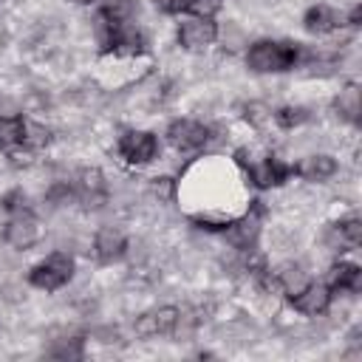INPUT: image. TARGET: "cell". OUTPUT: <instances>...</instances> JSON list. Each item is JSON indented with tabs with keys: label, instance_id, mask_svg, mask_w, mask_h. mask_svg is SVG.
I'll return each instance as SVG.
<instances>
[{
	"label": "cell",
	"instance_id": "cell-19",
	"mask_svg": "<svg viewBox=\"0 0 362 362\" xmlns=\"http://www.w3.org/2000/svg\"><path fill=\"white\" fill-rule=\"evenodd\" d=\"M221 6H223V0H192V3H189V11H192L195 17H212Z\"/></svg>",
	"mask_w": 362,
	"mask_h": 362
},
{
	"label": "cell",
	"instance_id": "cell-20",
	"mask_svg": "<svg viewBox=\"0 0 362 362\" xmlns=\"http://www.w3.org/2000/svg\"><path fill=\"white\" fill-rule=\"evenodd\" d=\"M28 206V198L23 195V189H11L6 198H3V209L11 215V212H20V209H25Z\"/></svg>",
	"mask_w": 362,
	"mask_h": 362
},
{
	"label": "cell",
	"instance_id": "cell-18",
	"mask_svg": "<svg viewBox=\"0 0 362 362\" xmlns=\"http://www.w3.org/2000/svg\"><path fill=\"white\" fill-rule=\"evenodd\" d=\"M274 122L283 130H291V127H300L303 122H308V110L300 107V105H286V107H277L274 110Z\"/></svg>",
	"mask_w": 362,
	"mask_h": 362
},
{
	"label": "cell",
	"instance_id": "cell-21",
	"mask_svg": "<svg viewBox=\"0 0 362 362\" xmlns=\"http://www.w3.org/2000/svg\"><path fill=\"white\" fill-rule=\"evenodd\" d=\"M189 3L192 0H153V6L164 14H181V11H189Z\"/></svg>",
	"mask_w": 362,
	"mask_h": 362
},
{
	"label": "cell",
	"instance_id": "cell-5",
	"mask_svg": "<svg viewBox=\"0 0 362 362\" xmlns=\"http://www.w3.org/2000/svg\"><path fill=\"white\" fill-rule=\"evenodd\" d=\"M3 238L14 249H31L40 240V221L34 218V212L28 206L20 209V212H11V218L6 221Z\"/></svg>",
	"mask_w": 362,
	"mask_h": 362
},
{
	"label": "cell",
	"instance_id": "cell-9",
	"mask_svg": "<svg viewBox=\"0 0 362 362\" xmlns=\"http://www.w3.org/2000/svg\"><path fill=\"white\" fill-rule=\"evenodd\" d=\"M178 320H181V311L173 305H164V308H156L150 314H141L136 320V334L139 337H170L175 331Z\"/></svg>",
	"mask_w": 362,
	"mask_h": 362
},
{
	"label": "cell",
	"instance_id": "cell-6",
	"mask_svg": "<svg viewBox=\"0 0 362 362\" xmlns=\"http://www.w3.org/2000/svg\"><path fill=\"white\" fill-rule=\"evenodd\" d=\"M116 150H119V156H122L127 164H147V161L156 158L158 141H156V136H153L150 130H127V133L119 139Z\"/></svg>",
	"mask_w": 362,
	"mask_h": 362
},
{
	"label": "cell",
	"instance_id": "cell-22",
	"mask_svg": "<svg viewBox=\"0 0 362 362\" xmlns=\"http://www.w3.org/2000/svg\"><path fill=\"white\" fill-rule=\"evenodd\" d=\"M359 17H362V6H354V11H351L348 23H351V25H359Z\"/></svg>",
	"mask_w": 362,
	"mask_h": 362
},
{
	"label": "cell",
	"instance_id": "cell-13",
	"mask_svg": "<svg viewBox=\"0 0 362 362\" xmlns=\"http://www.w3.org/2000/svg\"><path fill=\"white\" fill-rule=\"evenodd\" d=\"M93 249H96V257L102 263H113V260H122L124 257V249H127V238L113 229V226H105L96 232V240H93Z\"/></svg>",
	"mask_w": 362,
	"mask_h": 362
},
{
	"label": "cell",
	"instance_id": "cell-1",
	"mask_svg": "<svg viewBox=\"0 0 362 362\" xmlns=\"http://www.w3.org/2000/svg\"><path fill=\"white\" fill-rule=\"evenodd\" d=\"M300 62V45L283 40H257L246 51V65L255 74H283Z\"/></svg>",
	"mask_w": 362,
	"mask_h": 362
},
{
	"label": "cell",
	"instance_id": "cell-16",
	"mask_svg": "<svg viewBox=\"0 0 362 362\" xmlns=\"http://www.w3.org/2000/svg\"><path fill=\"white\" fill-rule=\"evenodd\" d=\"M359 286H362V269L356 263L339 260L331 269V280H328L331 291H359Z\"/></svg>",
	"mask_w": 362,
	"mask_h": 362
},
{
	"label": "cell",
	"instance_id": "cell-3",
	"mask_svg": "<svg viewBox=\"0 0 362 362\" xmlns=\"http://www.w3.org/2000/svg\"><path fill=\"white\" fill-rule=\"evenodd\" d=\"M235 161L246 170L249 181H252L257 189L280 187L283 181H288V178L294 175V167H291V164H283V161L274 158V156H263V158H257V161H246L243 153L238 150V153H235Z\"/></svg>",
	"mask_w": 362,
	"mask_h": 362
},
{
	"label": "cell",
	"instance_id": "cell-4",
	"mask_svg": "<svg viewBox=\"0 0 362 362\" xmlns=\"http://www.w3.org/2000/svg\"><path fill=\"white\" fill-rule=\"evenodd\" d=\"M167 141L178 153H198L209 141V127L195 122V119H175L167 127Z\"/></svg>",
	"mask_w": 362,
	"mask_h": 362
},
{
	"label": "cell",
	"instance_id": "cell-12",
	"mask_svg": "<svg viewBox=\"0 0 362 362\" xmlns=\"http://www.w3.org/2000/svg\"><path fill=\"white\" fill-rule=\"evenodd\" d=\"M339 25H342V14L334 11V8L325 6V3H317V6H311V8L303 14V28H305L308 34H317V37L331 34V31L339 28Z\"/></svg>",
	"mask_w": 362,
	"mask_h": 362
},
{
	"label": "cell",
	"instance_id": "cell-7",
	"mask_svg": "<svg viewBox=\"0 0 362 362\" xmlns=\"http://www.w3.org/2000/svg\"><path fill=\"white\" fill-rule=\"evenodd\" d=\"M218 37V25L212 23V17H189L178 25V45L184 51H204L215 42Z\"/></svg>",
	"mask_w": 362,
	"mask_h": 362
},
{
	"label": "cell",
	"instance_id": "cell-2",
	"mask_svg": "<svg viewBox=\"0 0 362 362\" xmlns=\"http://www.w3.org/2000/svg\"><path fill=\"white\" fill-rule=\"evenodd\" d=\"M71 277H74V260L68 255H62V252L48 255L45 260H40L37 266H31V272H28V283L34 288H40V291H57Z\"/></svg>",
	"mask_w": 362,
	"mask_h": 362
},
{
	"label": "cell",
	"instance_id": "cell-14",
	"mask_svg": "<svg viewBox=\"0 0 362 362\" xmlns=\"http://www.w3.org/2000/svg\"><path fill=\"white\" fill-rule=\"evenodd\" d=\"M362 243V221L356 215L342 218L339 223L331 226V246L345 252V249H356Z\"/></svg>",
	"mask_w": 362,
	"mask_h": 362
},
{
	"label": "cell",
	"instance_id": "cell-10",
	"mask_svg": "<svg viewBox=\"0 0 362 362\" xmlns=\"http://www.w3.org/2000/svg\"><path fill=\"white\" fill-rule=\"evenodd\" d=\"M71 189H74V198L85 206H102L107 198V187L99 170H82Z\"/></svg>",
	"mask_w": 362,
	"mask_h": 362
},
{
	"label": "cell",
	"instance_id": "cell-17",
	"mask_svg": "<svg viewBox=\"0 0 362 362\" xmlns=\"http://www.w3.org/2000/svg\"><path fill=\"white\" fill-rule=\"evenodd\" d=\"M337 110H339V116L342 119H348V122H359V110H362V105H359V88L351 82V85H345L342 90H339V96H337Z\"/></svg>",
	"mask_w": 362,
	"mask_h": 362
},
{
	"label": "cell",
	"instance_id": "cell-8",
	"mask_svg": "<svg viewBox=\"0 0 362 362\" xmlns=\"http://www.w3.org/2000/svg\"><path fill=\"white\" fill-rule=\"evenodd\" d=\"M331 297H334V291L328 288V283H303L297 291L288 294V303H291L300 314L317 317V314H325V311H328Z\"/></svg>",
	"mask_w": 362,
	"mask_h": 362
},
{
	"label": "cell",
	"instance_id": "cell-15",
	"mask_svg": "<svg viewBox=\"0 0 362 362\" xmlns=\"http://www.w3.org/2000/svg\"><path fill=\"white\" fill-rule=\"evenodd\" d=\"M337 173V161L331 156H308L300 164H294V175L305 181H325Z\"/></svg>",
	"mask_w": 362,
	"mask_h": 362
},
{
	"label": "cell",
	"instance_id": "cell-11",
	"mask_svg": "<svg viewBox=\"0 0 362 362\" xmlns=\"http://www.w3.org/2000/svg\"><path fill=\"white\" fill-rule=\"evenodd\" d=\"M0 150L8 156L28 153L25 150V119L23 116H3L0 113Z\"/></svg>",
	"mask_w": 362,
	"mask_h": 362
},
{
	"label": "cell",
	"instance_id": "cell-23",
	"mask_svg": "<svg viewBox=\"0 0 362 362\" xmlns=\"http://www.w3.org/2000/svg\"><path fill=\"white\" fill-rule=\"evenodd\" d=\"M71 3H76V6H88V3H93V0H71Z\"/></svg>",
	"mask_w": 362,
	"mask_h": 362
}]
</instances>
